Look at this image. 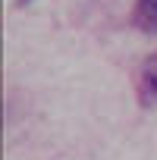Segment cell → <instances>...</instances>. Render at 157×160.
Listing matches in <instances>:
<instances>
[{"instance_id":"2","label":"cell","mask_w":157,"mask_h":160,"mask_svg":"<svg viewBox=\"0 0 157 160\" xmlns=\"http://www.w3.org/2000/svg\"><path fill=\"white\" fill-rule=\"evenodd\" d=\"M132 25L138 32H148V35L157 32V0H135V7H132Z\"/></svg>"},{"instance_id":"1","label":"cell","mask_w":157,"mask_h":160,"mask_svg":"<svg viewBox=\"0 0 157 160\" xmlns=\"http://www.w3.org/2000/svg\"><path fill=\"white\" fill-rule=\"evenodd\" d=\"M138 94H141V104H157V53H151L141 66Z\"/></svg>"},{"instance_id":"3","label":"cell","mask_w":157,"mask_h":160,"mask_svg":"<svg viewBox=\"0 0 157 160\" xmlns=\"http://www.w3.org/2000/svg\"><path fill=\"white\" fill-rule=\"evenodd\" d=\"M16 3H19V7H25V3H32V0H16Z\"/></svg>"}]
</instances>
